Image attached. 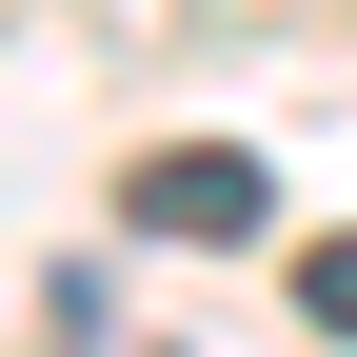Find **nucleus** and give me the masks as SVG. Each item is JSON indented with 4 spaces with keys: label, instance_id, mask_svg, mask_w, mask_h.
Listing matches in <instances>:
<instances>
[{
    "label": "nucleus",
    "instance_id": "f03ea898",
    "mask_svg": "<svg viewBox=\"0 0 357 357\" xmlns=\"http://www.w3.org/2000/svg\"><path fill=\"white\" fill-rule=\"evenodd\" d=\"M298 318H318V337L357 357V218H337V238H298Z\"/></svg>",
    "mask_w": 357,
    "mask_h": 357
},
{
    "label": "nucleus",
    "instance_id": "f257e3e1",
    "mask_svg": "<svg viewBox=\"0 0 357 357\" xmlns=\"http://www.w3.org/2000/svg\"><path fill=\"white\" fill-rule=\"evenodd\" d=\"M119 218H139V238H258L278 178H258V139H159L139 178H119Z\"/></svg>",
    "mask_w": 357,
    "mask_h": 357
}]
</instances>
